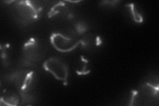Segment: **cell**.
Segmentation results:
<instances>
[{
	"label": "cell",
	"instance_id": "cell-1",
	"mask_svg": "<svg viewBox=\"0 0 159 106\" xmlns=\"http://www.w3.org/2000/svg\"><path fill=\"white\" fill-rule=\"evenodd\" d=\"M47 51V44L44 40L39 38H31L24 44L23 57L25 62L34 63L43 58Z\"/></svg>",
	"mask_w": 159,
	"mask_h": 106
},
{
	"label": "cell",
	"instance_id": "cell-2",
	"mask_svg": "<svg viewBox=\"0 0 159 106\" xmlns=\"http://www.w3.org/2000/svg\"><path fill=\"white\" fill-rule=\"evenodd\" d=\"M52 46L57 50L62 53L70 52L76 48L80 44V40L76 39L75 33H54L51 37Z\"/></svg>",
	"mask_w": 159,
	"mask_h": 106
},
{
	"label": "cell",
	"instance_id": "cell-3",
	"mask_svg": "<svg viewBox=\"0 0 159 106\" xmlns=\"http://www.w3.org/2000/svg\"><path fill=\"white\" fill-rule=\"evenodd\" d=\"M16 13L22 21L31 22L38 19L41 7H37L31 2H16L15 5Z\"/></svg>",
	"mask_w": 159,
	"mask_h": 106
},
{
	"label": "cell",
	"instance_id": "cell-4",
	"mask_svg": "<svg viewBox=\"0 0 159 106\" xmlns=\"http://www.w3.org/2000/svg\"><path fill=\"white\" fill-rule=\"evenodd\" d=\"M43 67L57 80L61 81H66L67 80L68 76V67L66 64L59 58H49L44 62Z\"/></svg>",
	"mask_w": 159,
	"mask_h": 106
},
{
	"label": "cell",
	"instance_id": "cell-5",
	"mask_svg": "<svg viewBox=\"0 0 159 106\" xmlns=\"http://www.w3.org/2000/svg\"><path fill=\"white\" fill-rule=\"evenodd\" d=\"M102 43L101 37L93 33L87 34L81 40H80V44L82 45V47L88 51L95 50L100 46Z\"/></svg>",
	"mask_w": 159,
	"mask_h": 106
},
{
	"label": "cell",
	"instance_id": "cell-6",
	"mask_svg": "<svg viewBox=\"0 0 159 106\" xmlns=\"http://www.w3.org/2000/svg\"><path fill=\"white\" fill-rule=\"evenodd\" d=\"M74 67L76 72L80 76L87 75L91 71L89 60L84 56H80L76 60Z\"/></svg>",
	"mask_w": 159,
	"mask_h": 106
},
{
	"label": "cell",
	"instance_id": "cell-7",
	"mask_svg": "<svg viewBox=\"0 0 159 106\" xmlns=\"http://www.w3.org/2000/svg\"><path fill=\"white\" fill-rule=\"evenodd\" d=\"M1 102H4L6 105H16L18 104L19 99L16 94L12 92H6L5 95L2 97Z\"/></svg>",
	"mask_w": 159,
	"mask_h": 106
},
{
	"label": "cell",
	"instance_id": "cell-8",
	"mask_svg": "<svg viewBox=\"0 0 159 106\" xmlns=\"http://www.w3.org/2000/svg\"><path fill=\"white\" fill-rule=\"evenodd\" d=\"M129 6L131 9V12L133 16L134 21L137 23H142L143 21V18L141 15V13L137 11V7L134 6V4H130Z\"/></svg>",
	"mask_w": 159,
	"mask_h": 106
},
{
	"label": "cell",
	"instance_id": "cell-9",
	"mask_svg": "<svg viewBox=\"0 0 159 106\" xmlns=\"http://www.w3.org/2000/svg\"><path fill=\"white\" fill-rule=\"evenodd\" d=\"M76 29L79 34H82L87 30V27L83 23H78L76 25Z\"/></svg>",
	"mask_w": 159,
	"mask_h": 106
}]
</instances>
